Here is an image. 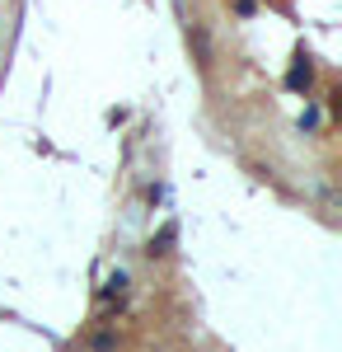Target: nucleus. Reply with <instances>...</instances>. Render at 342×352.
<instances>
[{"label": "nucleus", "instance_id": "obj_2", "mask_svg": "<svg viewBox=\"0 0 342 352\" xmlns=\"http://www.w3.org/2000/svg\"><path fill=\"white\" fill-rule=\"evenodd\" d=\"M169 244H174V226H164V230H159V240L150 244V254H169Z\"/></svg>", "mask_w": 342, "mask_h": 352}, {"label": "nucleus", "instance_id": "obj_1", "mask_svg": "<svg viewBox=\"0 0 342 352\" xmlns=\"http://www.w3.org/2000/svg\"><path fill=\"white\" fill-rule=\"evenodd\" d=\"M310 80H315V66H310V56L295 52V66H290L286 85H290V89H310Z\"/></svg>", "mask_w": 342, "mask_h": 352}]
</instances>
